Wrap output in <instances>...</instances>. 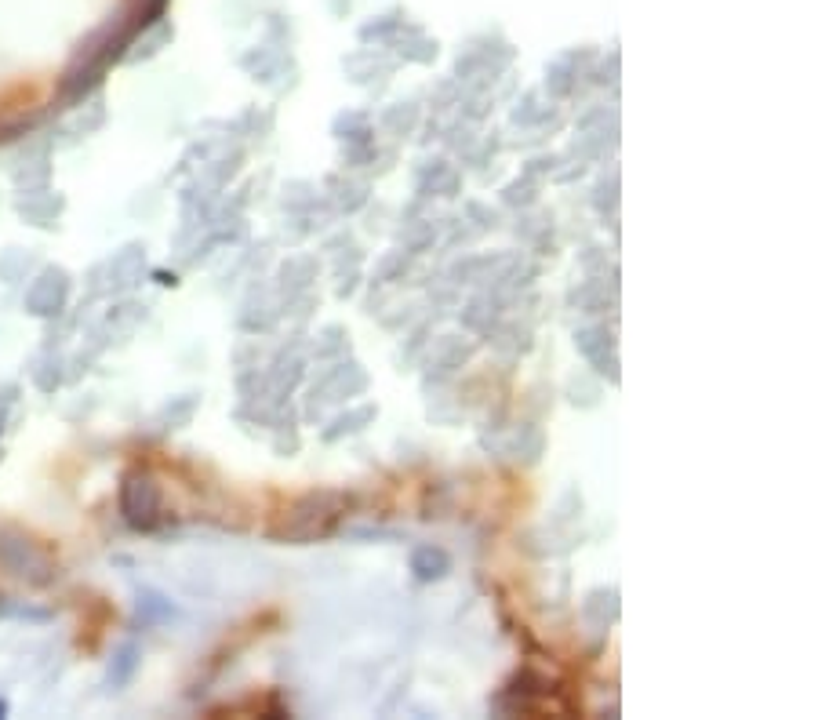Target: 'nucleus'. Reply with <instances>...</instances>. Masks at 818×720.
<instances>
[{
    "instance_id": "nucleus-1",
    "label": "nucleus",
    "mask_w": 818,
    "mask_h": 720,
    "mask_svg": "<svg viewBox=\"0 0 818 720\" xmlns=\"http://www.w3.org/2000/svg\"><path fill=\"white\" fill-rule=\"evenodd\" d=\"M4 710H8V706H4V702H0V713H4Z\"/></svg>"
}]
</instances>
